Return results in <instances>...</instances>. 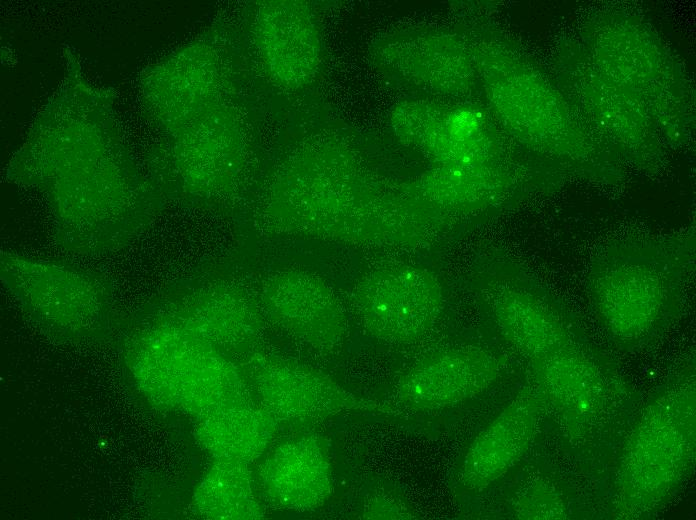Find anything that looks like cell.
<instances>
[{"instance_id":"cell-16","label":"cell","mask_w":696,"mask_h":520,"mask_svg":"<svg viewBox=\"0 0 696 520\" xmlns=\"http://www.w3.org/2000/svg\"><path fill=\"white\" fill-rule=\"evenodd\" d=\"M545 407L532 384L520 389L467 448L458 475L462 488L480 492L511 470L533 443Z\"/></svg>"},{"instance_id":"cell-8","label":"cell","mask_w":696,"mask_h":520,"mask_svg":"<svg viewBox=\"0 0 696 520\" xmlns=\"http://www.w3.org/2000/svg\"><path fill=\"white\" fill-rule=\"evenodd\" d=\"M242 371L260 405L278 420H322L351 411L405 415L392 402L360 397L323 372L281 356L253 353Z\"/></svg>"},{"instance_id":"cell-7","label":"cell","mask_w":696,"mask_h":520,"mask_svg":"<svg viewBox=\"0 0 696 520\" xmlns=\"http://www.w3.org/2000/svg\"><path fill=\"white\" fill-rule=\"evenodd\" d=\"M350 302L363 328L378 340L410 344L429 333L443 310L438 277L411 264L387 265L365 274Z\"/></svg>"},{"instance_id":"cell-3","label":"cell","mask_w":696,"mask_h":520,"mask_svg":"<svg viewBox=\"0 0 696 520\" xmlns=\"http://www.w3.org/2000/svg\"><path fill=\"white\" fill-rule=\"evenodd\" d=\"M696 452V392L692 376L663 389L628 434L615 481L614 515L653 514L679 490Z\"/></svg>"},{"instance_id":"cell-6","label":"cell","mask_w":696,"mask_h":520,"mask_svg":"<svg viewBox=\"0 0 696 520\" xmlns=\"http://www.w3.org/2000/svg\"><path fill=\"white\" fill-rule=\"evenodd\" d=\"M588 42L594 63L626 89L651 116L684 115V79L654 36L637 22L604 17L591 27Z\"/></svg>"},{"instance_id":"cell-9","label":"cell","mask_w":696,"mask_h":520,"mask_svg":"<svg viewBox=\"0 0 696 520\" xmlns=\"http://www.w3.org/2000/svg\"><path fill=\"white\" fill-rule=\"evenodd\" d=\"M374 54L377 65L393 79L435 95H465L477 77L468 43L445 29L392 32L377 43Z\"/></svg>"},{"instance_id":"cell-18","label":"cell","mask_w":696,"mask_h":520,"mask_svg":"<svg viewBox=\"0 0 696 520\" xmlns=\"http://www.w3.org/2000/svg\"><path fill=\"white\" fill-rule=\"evenodd\" d=\"M527 181L509 164L440 165L401 187L423 206L443 215L480 213L502 205Z\"/></svg>"},{"instance_id":"cell-12","label":"cell","mask_w":696,"mask_h":520,"mask_svg":"<svg viewBox=\"0 0 696 520\" xmlns=\"http://www.w3.org/2000/svg\"><path fill=\"white\" fill-rule=\"evenodd\" d=\"M532 385L573 437L584 436L609 398L606 363L582 341L528 362Z\"/></svg>"},{"instance_id":"cell-4","label":"cell","mask_w":696,"mask_h":520,"mask_svg":"<svg viewBox=\"0 0 696 520\" xmlns=\"http://www.w3.org/2000/svg\"><path fill=\"white\" fill-rule=\"evenodd\" d=\"M0 276L5 287L53 332L69 337L103 333L111 284L100 273L2 251Z\"/></svg>"},{"instance_id":"cell-10","label":"cell","mask_w":696,"mask_h":520,"mask_svg":"<svg viewBox=\"0 0 696 520\" xmlns=\"http://www.w3.org/2000/svg\"><path fill=\"white\" fill-rule=\"evenodd\" d=\"M480 297L505 342L528 362L581 341L574 323L544 289L510 274H491Z\"/></svg>"},{"instance_id":"cell-22","label":"cell","mask_w":696,"mask_h":520,"mask_svg":"<svg viewBox=\"0 0 696 520\" xmlns=\"http://www.w3.org/2000/svg\"><path fill=\"white\" fill-rule=\"evenodd\" d=\"M248 466L220 460L199 491L198 500L206 514L235 520L263 518L264 512L255 494Z\"/></svg>"},{"instance_id":"cell-13","label":"cell","mask_w":696,"mask_h":520,"mask_svg":"<svg viewBox=\"0 0 696 520\" xmlns=\"http://www.w3.org/2000/svg\"><path fill=\"white\" fill-rule=\"evenodd\" d=\"M391 118L400 140L440 165L506 164L481 115L469 108L407 102L398 105Z\"/></svg>"},{"instance_id":"cell-17","label":"cell","mask_w":696,"mask_h":520,"mask_svg":"<svg viewBox=\"0 0 696 520\" xmlns=\"http://www.w3.org/2000/svg\"><path fill=\"white\" fill-rule=\"evenodd\" d=\"M241 288L226 281H211L195 288L174 308L180 327L231 352H248L262 331V314Z\"/></svg>"},{"instance_id":"cell-20","label":"cell","mask_w":696,"mask_h":520,"mask_svg":"<svg viewBox=\"0 0 696 520\" xmlns=\"http://www.w3.org/2000/svg\"><path fill=\"white\" fill-rule=\"evenodd\" d=\"M256 36L270 73L280 83L300 86L315 75L320 62V40L304 4L267 2L259 10Z\"/></svg>"},{"instance_id":"cell-19","label":"cell","mask_w":696,"mask_h":520,"mask_svg":"<svg viewBox=\"0 0 696 520\" xmlns=\"http://www.w3.org/2000/svg\"><path fill=\"white\" fill-rule=\"evenodd\" d=\"M262 489L277 506L307 512L323 506L332 493V468L325 441L306 435L276 447L259 471Z\"/></svg>"},{"instance_id":"cell-24","label":"cell","mask_w":696,"mask_h":520,"mask_svg":"<svg viewBox=\"0 0 696 520\" xmlns=\"http://www.w3.org/2000/svg\"><path fill=\"white\" fill-rule=\"evenodd\" d=\"M366 519H414L417 514L401 500L388 495H376L365 505Z\"/></svg>"},{"instance_id":"cell-14","label":"cell","mask_w":696,"mask_h":520,"mask_svg":"<svg viewBox=\"0 0 696 520\" xmlns=\"http://www.w3.org/2000/svg\"><path fill=\"white\" fill-rule=\"evenodd\" d=\"M580 61L564 63L571 76H566L580 103L595 123L602 127L611 152L638 167L657 170L663 159L661 146L655 137L647 115L637 100L616 81L603 72L587 56ZM618 158V157H617Z\"/></svg>"},{"instance_id":"cell-5","label":"cell","mask_w":696,"mask_h":520,"mask_svg":"<svg viewBox=\"0 0 696 520\" xmlns=\"http://www.w3.org/2000/svg\"><path fill=\"white\" fill-rule=\"evenodd\" d=\"M139 340L142 357L174 404L213 413L253 402L243 371L206 340L170 323Z\"/></svg>"},{"instance_id":"cell-23","label":"cell","mask_w":696,"mask_h":520,"mask_svg":"<svg viewBox=\"0 0 696 520\" xmlns=\"http://www.w3.org/2000/svg\"><path fill=\"white\" fill-rule=\"evenodd\" d=\"M519 519L565 518V507L559 495L547 483H534L522 492L514 504Z\"/></svg>"},{"instance_id":"cell-21","label":"cell","mask_w":696,"mask_h":520,"mask_svg":"<svg viewBox=\"0 0 696 520\" xmlns=\"http://www.w3.org/2000/svg\"><path fill=\"white\" fill-rule=\"evenodd\" d=\"M278 419L261 405H236L213 412L200 437L220 460L250 464L272 441Z\"/></svg>"},{"instance_id":"cell-2","label":"cell","mask_w":696,"mask_h":520,"mask_svg":"<svg viewBox=\"0 0 696 520\" xmlns=\"http://www.w3.org/2000/svg\"><path fill=\"white\" fill-rule=\"evenodd\" d=\"M695 269L694 234L626 239L604 246L588 268V293L601 325L633 348L670 319Z\"/></svg>"},{"instance_id":"cell-1","label":"cell","mask_w":696,"mask_h":520,"mask_svg":"<svg viewBox=\"0 0 696 520\" xmlns=\"http://www.w3.org/2000/svg\"><path fill=\"white\" fill-rule=\"evenodd\" d=\"M469 46L490 106L517 141L563 176L621 180L619 160L581 130L558 94L512 48L485 37Z\"/></svg>"},{"instance_id":"cell-11","label":"cell","mask_w":696,"mask_h":520,"mask_svg":"<svg viewBox=\"0 0 696 520\" xmlns=\"http://www.w3.org/2000/svg\"><path fill=\"white\" fill-rule=\"evenodd\" d=\"M507 368L497 352L465 345L433 352L398 380L394 404L415 412L442 410L475 398L492 387Z\"/></svg>"},{"instance_id":"cell-15","label":"cell","mask_w":696,"mask_h":520,"mask_svg":"<svg viewBox=\"0 0 696 520\" xmlns=\"http://www.w3.org/2000/svg\"><path fill=\"white\" fill-rule=\"evenodd\" d=\"M261 308L273 324L320 352L341 348L348 332L344 309L331 288L307 272L285 271L262 285Z\"/></svg>"}]
</instances>
